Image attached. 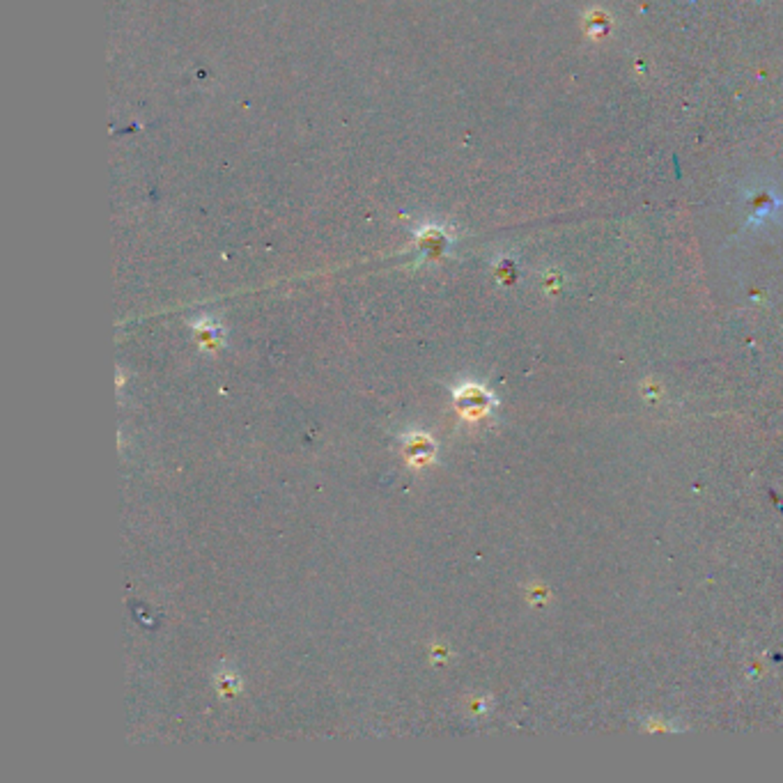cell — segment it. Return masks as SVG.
Instances as JSON below:
<instances>
[{"mask_svg":"<svg viewBox=\"0 0 783 783\" xmlns=\"http://www.w3.org/2000/svg\"><path fill=\"white\" fill-rule=\"evenodd\" d=\"M405 453L413 464H425L434 455V441L425 432H413L405 439Z\"/></svg>","mask_w":783,"mask_h":783,"instance_id":"2","label":"cell"},{"mask_svg":"<svg viewBox=\"0 0 783 783\" xmlns=\"http://www.w3.org/2000/svg\"><path fill=\"white\" fill-rule=\"evenodd\" d=\"M196 329H198V338H200V343H203V345H216V343H220V331L214 324L200 322V324H196Z\"/></svg>","mask_w":783,"mask_h":783,"instance_id":"3","label":"cell"},{"mask_svg":"<svg viewBox=\"0 0 783 783\" xmlns=\"http://www.w3.org/2000/svg\"><path fill=\"white\" fill-rule=\"evenodd\" d=\"M455 405L457 409L464 413L466 418H476L478 413H483L487 407H490V396L483 391V388L468 384L462 386L457 393H455Z\"/></svg>","mask_w":783,"mask_h":783,"instance_id":"1","label":"cell"},{"mask_svg":"<svg viewBox=\"0 0 783 783\" xmlns=\"http://www.w3.org/2000/svg\"><path fill=\"white\" fill-rule=\"evenodd\" d=\"M237 687H239L237 678H227V675H220V680H218V689H220V692L232 694V692H237Z\"/></svg>","mask_w":783,"mask_h":783,"instance_id":"4","label":"cell"}]
</instances>
